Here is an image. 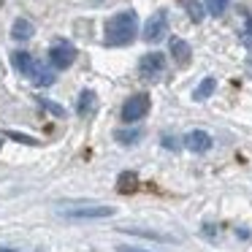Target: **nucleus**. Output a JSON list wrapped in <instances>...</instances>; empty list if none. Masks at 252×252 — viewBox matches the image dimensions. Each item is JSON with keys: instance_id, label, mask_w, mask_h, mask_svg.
Segmentation results:
<instances>
[{"instance_id": "1", "label": "nucleus", "mask_w": 252, "mask_h": 252, "mask_svg": "<svg viewBox=\"0 0 252 252\" xmlns=\"http://www.w3.org/2000/svg\"><path fill=\"white\" fill-rule=\"evenodd\" d=\"M138 33V17L136 11H117L114 17L106 19V28H103V41L109 46H125L136 38Z\"/></svg>"}, {"instance_id": "2", "label": "nucleus", "mask_w": 252, "mask_h": 252, "mask_svg": "<svg viewBox=\"0 0 252 252\" xmlns=\"http://www.w3.org/2000/svg\"><path fill=\"white\" fill-rule=\"evenodd\" d=\"M76 46L71 44V41H55L49 49V65L57 68V71H65V68L73 65V60H76Z\"/></svg>"}, {"instance_id": "3", "label": "nucleus", "mask_w": 252, "mask_h": 252, "mask_svg": "<svg viewBox=\"0 0 252 252\" xmlns=\"http://www.w3.org/2000/svg\"><path fill=\"white\" fill-rule=\"evenodd\" d=\"M149 95L147 93H138V95H130V98L122 103V122H138V120H144V117L149 114Z\"/></svg>"}, {"instance_id": "4", "label": "nucleus", "mask_w": 252, "mask_h": 252, "mask_svg": "<svg viewBox=\"0 0 252 252\" xmlns=\"http://www.w3.org/2000/svg\"><path fill=\"white\" fill-rule=\"evenodd\" d=\"M165 71V57L160 55V52H149V55H144L141 60H138V73H141V79H147V82H158L160 76H163Z\"/></svg>"}, {"instance_id": "5", "label": "nucleus", "mask_w": 252, "mask_h": 252, "mask_svg": "<svg viewBox=\"0 0 252 252\" xmlns=\"http://www.w3.org/2000/svg\"><path fill=\"white\" fill-rule=\"evenodd\" d=\"M114 214L111 206H79V209H60V217L65 220H106Z\"/></svg>"}, {"instance_id": "6", "label": "nucleus", "mask_w": 252, "mask_h": 252, "mask_svg": "<svg viewBox=\"0 0 252 252\" xmlns=\"http://www.w3.org/2000/svg\"><path fill=\"white\" fill-rule=\"evenodd\" d=\"M165 30H168V14L160 8V11H155L152 17L147 19V25H144V41L155 44V41H160L165 35Z\"/></svg>"}, {"instance_id": "7", "label": "nucleus", "mask_w": 252, "mask_h": 252, "mask_svg": "<svg viewBox=\"0 0 252 252\" xmlns=\"http://www.w3.org/2000/svg\"><path fill=\"white\" fill-rule=\"evenodd\" d=\"M11 63H14V68H17L22 76H30V79H35V73L41 71V65L35 63V57L28 55V52H14Z\"/></svg>"}, {"instance_id": "8", "label": "nucleus", "mask_w": 252, "mask_h": 252, "mask_svg": "<svg viewBox=\"0 0 252 252\" xmlns=\"http://www.w3.org/2000/svg\"><path fill=\"white\" fill-rule=\"evenodd\" d=\"M185 144L187 149H190V152H195V155H201V152H209V149H212V136H209L206 130H190L185 136Z\"/></svg>"}, {"instance_id": "9", "label": "nucleus", "mask_w": 252, "mask_h": 252, "mask_svg": "<svg viewBox=\"0 0 252 252\" xmlns=\"http://www.w3.org/2000/svg\"><path fill=\"white\" fill-rule=\"evenodd\" d=\"M35 35V28H33V22L30 19H14V25H11V38L14 41H30Z\"/></svg>"}, {"instance_id": "10", "label": "nucleus", "mask_w": 252, "mask_h": 252, "mask_svg": "<svg viewBox=\"0 0 252 252\" xmlns=\"http://www.w3.org/2000/svg\"><path fill=\"white\" fill-rule=\"evenodd\" d=\"M95 109H98V95H95L93 90H84V93L79 95V103H76L79 117H90V114H95Z\"/></svg>"}, {"instance_id": "11", "label": "nucleus", "mask_w": 252, "mask_h": 252, "mask_svg": "<svg viewBox=\"0 0 252 252\" xmlns=\"http://www.w3.org/2000/svg\"><path fill=\"white\" fill-rule=\"evenodd\" d=\"M171 55H174V60L179 63V65H187V63H190V57H192V49H190V44H187V41L171 38Z\"/></svg>"}, {"instance_id": "12", "label": "nucleus", "mask_w": 252, "mask_h": 252, "mask_svg": "<svg viewBox=\"0 0 252 252\" xmlns=\"http://www.w3.org/2000/svg\"><path fill=\"white\" fill-rule=\"evenodd\" d=\"M214 87H217V79H214V76H206V79H203V82L195 87V93H192V98H195V100H206L209 95L214 93Z\"/></svg>"}, {"instance_id": "13", "label": "nucleus", "mask_w": 252, "mask_h": 252, "mask_svg": "<svg viewBox=\"0 0 252 252\" xmlns=\"http://www.w3.org/2000/svg\"><path fill=\"white\" fill-rule=\"evenodd\" d=\"M117 187H120V192H133L138 187V176L133 174V171H125V174H120V179H117Z\"/></svg>"}, {"instance_id": "14", "label": "nucleus", "mask_w": 252, "mask_h": 252, "mask_svg": "<svg viewBox=\"0 0 252 252\" xmlns=\"http://www.w3.org/2000/svg\"><path fill=\"white\" fill-rule=\"evenodd\" d=\"M6 138H11V141H17V144H25V147H41L38 138L28 136V133H19V130H6Z\"/></svg>"}, {"instance_id": "15", "label": "nucleus", "mask_w": 252, "mask_h": 252, "mask_svg": "<svg viewBox=\"0 0 252 252\" xmlns=\"http://www.w3.org/2000/svg\"><path fill=\"white\" fill-rule=\"evenodd\" d=\"M141 136H144V133L138 130V127H133V130H117L114 133V138L120 144H136V141H141Z\"/></svg>"}, {"instance_id": "16", "label": "nucleus", "mask_w": 252, "mask_h": 252, "mask_svg": "<svg viewBox=\"0 0 252 252\" xmlns=\"http://www.w3.org/2000/svg\"><path fill=\"white\" fill-rule=\"evenodd\" d=\"M203 3H206V11H209V14L220 17V14H222L225 8H228V3H230V0H203Z\"/></svg>"}, {"instance_id": "17", "label": "nucleus", "mask_w": 252, "mask_h": 252, "mask_svg": "<svg viewBox=\"0 0 252 252\" xmlns=\"http://www.w3.org/2000/svg\"><path fill=\"white\" fill-rule=\"evenodd\" d=\"M38 103L44 106L46 111H52V114H55V117H65V109H63L60 103H55V100H49V98H41Z\"/></svg>"}, {"instance_id": "18", "label": "nucleus", "mask_w": 252, "mask_h": 252, "mask_svg": "<svg viewBox=\"0 0 252 252\" xmlns=\"http://www.w3.org/2000/svg\"><path fill=\"white\" fill-rule=\"evenodd\" d=\"M35 84H38V87H49L52 82H55V73H49V71H44V68H41L38 73H35V79H33Z\"/></svg>"}, {"instance_id": "19", "label": "nucleus", "mask_w": 252, "mask_h": 252, "mask_svg": "<svg viewBox=\"0 0 252 252\" xmlns=\"http://www.w3.org/2000/svg\"><path fill=\"white\" fill-rule=\"evenodd\" d=\"M187 11H190V17L195 19V22H198V19L203 17V14H201V6H198V3H192V0H190V3H187Z\"/></svg>"}, {"instance_id": "20", "label": "nucleus", "mask_w": 252, "mask_h": 252, "mask_svg": "<svg viewBox=\"0 0 252 252\" xmlns=\"http://www.w3.org/2000/svg\"><path fill=\"white\" fill-rule=\"evenodd\" d=\"M163 147H165V149H176V138H171V136H163Z\"/></svg>"}, {"instance_id": "21", "label": "nucleus", "mask_w": 252, "mask_h": 252, "mask_svg": "<svg viewBox=\"0 0 252 252\" xmlns=\"http://www.w3.org/2000/svg\"><path fill=\"white\" fill-rule=\"evenodd\" d=\"M244 22H247V38H250V41H252V17H247V19H244Z\"/></svg>"}, {"instance_id": "22", "label": "nucleus", "mask_w": 252, "mask_h": 252, "mask_svg": "<svg viewBox=\"0 0 252 252\" xmlns=\"http://www.w3.org/2000/svg\"><path fill=\"white\" fill-rule=\"evenodd\" d=\"M120 252H149V250H138V247H120Z\"/></svg>"}, {"instance_id": "23", "label": "nucleus", "mask_w": 252, "mask_h": 252, "mask_svg": "<svg viewBox=\"0 0 252 252\" xmlns=\"http://www.w3.org/2000/svg\"><path fill=\"white\" fill-rule=\"evenodd\" d=\"M0 252H14V250H8V247H0Z\"/></svg>"}, {"instance_id": "24", "label": "nucleus", "mask_w": 252, "mask_h": 252, "mask_svg": "<svg viewBox=\"0 0 252 252\" xmlns=\"http://www.w3.org/2000/svg\"><path fill=\"white\" fill-rule=\"evenodd\" d=\"M0 147H3V138H0Z\"/></svg>"}]
</instances>
